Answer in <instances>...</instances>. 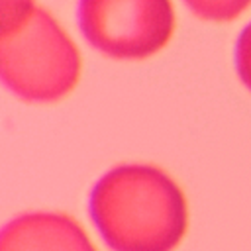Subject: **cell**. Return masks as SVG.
<instances>
[{"mask_svg": "<svg viewBox=\"0 0 251 251\" xmlns=\"http://www.w3.org/2000/svg\"><path fill=\"white\" fill-rule=\"evenodd\" d=\"M88 210L114 251H173L188 226L180 186L165 171L141 163L104 173L92 186Z\"/></svg>", "mask_w": 251, "mask_h": 251, "instance_id": "6da1fadb", "label": "cell"}, {"mask_svg": "<svg viewBox=\"0 0 251 251\" xmlns=\"http://www.w3.org/2000/svg\"><path fill=\"white\" fill-rule=\"evenodd\" d=\"M80 49L39 2L0 29V84L25 102H57L80 80Z\"/></svg>", "mask_w": 251, "mask_h": 251, "instance_id": "7a4b0ae2", "label": "cell"}, {"mask_svg": "<svg viewBox=\"0 0 251 251\" xmlns=\"http://www.w3.org/2000/svg\"><path fill=\"white\" fill-rule=\"evenodd\" d=\"M75 22L84 43L112 61H145L176 29L173 0H76Z\"/></svg>", "mask_w": 251, "mask_h": 251, "instance_id": "3957f363", "label": "cell"}, {"mask_svg": "<svg viewBox=\"0 0 251 251\" xmlns=\"http://www.w3.org/2000/svg\"><path fill=\"white\" fill-rule=\"evenodd\" d=\"M0 251H96L86 231L59 212H27L0 227Z\"/></svg>", "mask_w": 251, "mask_h": 251, "instance_id": "277c9868", "label": "cell"}, {"mask_svg": "<svg viewBox=\"0 0 251 251\" xmlns=\"http://www.w3.org/2000/svg\"><path fill=\"white\" fill-rule=\"evenodd\" d=\"M198 20L208 24H229L251 8V0H180Z\"/></svg>", "mask_w": 251, "mask_h": 251, "instance_id": "5b68a950", "label": "cell"}, {"mask_svg": "<svg viewBox=\"0 0 251 251\" xmlns=\"http://www.w3.org/2000/svg\"><path fill=\"white\" fill-rule=\"evenodd\" d=\"M235 71L243 86L251 92V22L239 31L235 41Z\"/></svg>", "mask_w": 251, "mask_h": 251, "instance_id": "8992f818", "label": "cell"}, {"mask_svg": "<svg viewBox=\"0 0 251 251\" xmlns=\"http://www.w3.org/2000/svg\"><path fill=\"white\" fill-rule=\"evenodd\" d=\"M37 0H0V29L35 6Z\"/></svg>", "mask_w": 251, "mask_h": 251, "instance_id": "52a82bcc", "label": "cell"}]
</instances>
